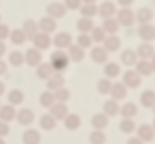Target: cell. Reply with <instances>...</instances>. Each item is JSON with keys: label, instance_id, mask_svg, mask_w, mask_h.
Listing matches in <instances>:
<instances>
[{"label": "cell", "instance_id": "obj_1", "mask_svg": "<svg viewBox=\"0 0 155 144\" xmlns=\"http://www.w3.org/2000/svg\"><path fill=\"white\" fill-rule=\"evenodd\" d=\"M49 64L52 66V69L55 72H61L69 65V57H68V52H65L64 49H57L51 54V59H49Z\"/></svg>", "mask_w": 155, "mask_h": 144}, {"label": "cell", "instance_id": "obj_2", "mask_svg": "<svg viewBox=\"0 0 155 144\" xmlns=\"http://www.w3.org/2000/svg\"><path fill=\"white\" fill-rule=\"evenodd\" d=\"M117 21L120 25H124V27H131V25L134 24L135 21V13L131 10L130 7H123L120 8L117 13Z\"/></svg>", "mask_w": 155, "mask_h": 144}, {"label": "cell", "instance_id": "obj_3", "mask_svg": "<svg viewBox=\"0 0 155 144\" xmlns=\"http://www.w3.org/2000/svg\"><path fill=\"white\" fill-rule=\"evenodd\" d=\"M45 12H47V16L52 17L55 20L58 18H62V17H65L66 14V7L64 3H59V2H54V3H49L45 8Z\"/></svg>", "mask_w": 155, "mask_h": 144}, {"label": "cell", "instance_id": "obj_4", "mask_svg": "<svg viewBox=\"0 0 155 144\" xmlns=\"http://www.w3.org/2000/svg\"><path fill=\"white\" fill-rule=\"evenodd\" d=\"M52 44L57 47V49H68L72 45V35L65 31L57 33L55 37L52 38Z\"/></svg>", "mask_w": 155, "mask_h": 144}, {"label": "cell", "instance_id": "obj_5", "mask_svg": "<svg viewBox=\"0 0 155 144\" xmlns=\"http://www.w3.org/2000/svg\"><path fill=\"white\" fill-rule=\"evenodd\" d=\"M24 62L28 66H38L42 62V54L37 48H28L24 54Z\"/></svg>", "mask_w": 155, "mask_h": 144}, {"label": "cell", "instance_id": "obj_6", "mask_svg": "<svg viewBox=\"0 0 155 144\" xmlns=\"http://www.w3.org/2000/svg\"><path fill=\"white\" fill-rule=\"evenodd\" d=\"M117 13V8H116V4L110 0H104L103 3H100V6H97V14L102 17L103 20L104 18H110V17H114V14Z\"/></svg>", "mask_w": 155, "mask_h": 144}, {"label": "cell", "instance_id": "obj_7", "mask_svg": "<svg viewBox=\"0 0 155 144\" xmlns=\"http://www.w3.org/2000/svg\"><path fill=\"white\" fill-rule=\"evenodd\" d=\"M17 122L21 124V126H31L35 120V115L34 112L28 107H23L20 110L17 112V116H16Z\"/></svg>", "mask_w": 155, "mask_h": 144}, {"label": "cell", "instance_id": "obj_8", "mask_svg": "<svg viewBox=\"0 0 155 144\" xmlns=\"http://www.w3.org/2000/svg\"><path fill=\"white\" fill-rule=\"evenodd\" d=\"M38 28H40L41 33H45V34L55 33V30H57V20L49 16H44L38 21Z\"/></svg>", "mask_w": 155, "mask_h": 144}, {"label": "cell", "instance_id": "obj_9", "mask_svg": "<svg viewBox=\"0 0 155 144\" xmlns=\"http://www.w3.org/2000/svg\"><path fill=\"white\" fill-rule=\"evenodd\" d=\"M33 44H34V48L40 49V51H44V49H48L52 44V38L49 37V34H45V33H38L33 40Z\"/></svg>", "mask_w": 155, "mask_h": 144}, {"label": "cell", "instance_id": "obj_10", "mask_svg": "<svg viewBox=\"0 0 155 144\" xmlns=\"http://www.w3.org/2000/svg\"><path fill=\"white\" fill-rule=\"evenodd\" d=\"M23 31L25 34V38L30 40V41H33L34 37L40 33V28H38V23L35 20H25L23 23Z\"/></svg>", "mask_w": 155, "mask_h": 144}, {"label": "cell", "instance_id": "obj_11", "mask_svg": "<svg viewBox=\"0 0 155 144\" xmlns=\"http://www.w3.org/2000/svg\"><path fill=\"white\" fill-rule=\"evenodd\" d=\"M90 58L96 64H106L107 59H109V52L102 45H96L90 51Z\"/></svg>", "mask_w": 155, "mask_h": 144}, {"label": "cell", "instance_id": "obj_12", "mask_svg": "<svg viewBox=\"0 0 155 144\" xmlns=\"http://www.w3.org/2000/svg\"><path fill=\"white\" fill-rule=\"evenodd\" d=\"M123 83L126 85V88H131V89L137 88L141 83V78H140L138 72H135V71H127V72H124V75H123Z\"/></svg>", "mask_w": 155, "mask_h": 144}, {"label": "cell", "instance_id": "obj_13", "mask_svg": "<svg viewBox=\"0 0 155 144\" xmlns=\"http://www.w3.org/2000/svg\"><path fill=\"white\" fill-rule=\"evenodd\" d=\"M49 113L55 117V120H64L66 116L69 115V109L66 106V103H61V102H57L54 105L51 109H49Z\"/></svg>", "mask_w": 155, "mask_h": 144}, {"label": "cell", "instance_id": "obj_14", "mask_svg": "<svg viewBox=\"0 0 155 144\" xmlns=\"http://www.w3.org/2000/svg\"><path fill=\"white\" fill-rule=\"evenodd\" d=\"M120 47H121V41L116 34L107 35L106 40L103 41V48L106 49L107 52H116V51L120 49Z\"/></svg>", "mask_w": 155, "mask_h": 144}, {"label": "cell", "instance_id": "obj_15", "mask_svg": "<svg viewBox=\"0 0 155 144\" xmlns=\"http://www.w3.org/2000/svg\"><path fill=\"white\" fill-rule=\"evenodd\" d=\"M68 57H69V61L72 62H82L86 57L85 49L81 48L78 44H72L68 48Z\"/></svg>", "mask_w": 155, "mask_h": 144}, {"label": "cell", "instance_id": "obj_16", "mask_svg": "<svg viewBox=\"0 0 155 144\" xmlns=\"http://www.w3.org/2000/svg\"><path fill=\"white\" fill-rule=\"evenodd\" d=\"M64 85H65V78L62 76L61 72H55V74L47 81V88H48V91H51V92H55L57 89L64 86Z\"/></svg>", "mask_w": 155, "mask_h": 144}, {"label": "cell", "instance_id": "obj_17", "mask_svg": "<svg viewBox=\"0 0 155 144\" xmlns=\"http://www.w3.org/2000/svg\"><path fill=\"white\" fill-rule=\"evenodd\" d=\"M41 133L37 129H27L23 133V144H40Z\"/></svg>", "mask_w": 155, "mask_h": 144}, {"label": "cell", "instance_id": "obj_18", "mask_svg": "<svg viewBox=\"0 0 155 144\" xmlns=\"http://www.w3.org/2000/svg\"><path fill=\"white\" fill-rule=\"evenodd\" d=\"M17 116V110L16 107L12 106V105H3V106L0 107V120L2 122H13V120L16 119Z\"/></svg>", "mask_w": 155, "mask_h": 144}, {"label": "cell", "instance_id": "obj_19", "mask_svg": "<svg viewBox=\"0 0 155 144\" xmlns=\"http://www.w3.org/2000/svg\"><path fill=\"white\" fill-rule=\"evenodd\" d=\"M40 127L42 129V130H45V132H51V130H54V129L57 127V120H55V117H54L51 113H45V115H42L40 117Z\"/></svg>", "mask_w": 155, "mask_h": 144}, {"label": "cell", "instance_id": "obj_20", "mask_svg": "<svg viewBox=\"0 0 155 144\" xmlns=\"http://www.w3.org/2000/svg\"><path fill=\"white\" fill-rule=\"evenodd\" d=\"M54 74H55V71L52 69L49 62H41L37 66V76L40 79H42V81H48Z\"/></svg>", "mask_w": 155, "mask_h": 144}, {"label": "cell", "instance_id": "obj_21", "mask_svg": "<svg viewBox=\"0 0 155 144\" xmlns=\"http://www.w3.org/2000/svg\"><path fill=\"white\" fill-rule=\"evenodd\" d=\"M103 113L107 116V117H114L120 113V106H118L117 100L114 99H109L104 102L103 105Z\"/></svg>", "mask_w": 155, "mask_h": 144}, {"label": "cell", "instance_id": "obj_22", "mask_svg": "<svg viewBox=\"0 0 155 144\" xmlns=\"http://www.w3.org/2000/svg\"><path fill=\"white\" fill-rule=\"evenodd\" d=\"M64 124H65V127L68 129V130L75 132V130H78V129L81 127L82 120H81V117H79V115H76V113H69V115L64 119Z\"/></svg>", "mask_w": 155, "mask_h": 144}, {"label": "cell", "instance_id": "obj_23", "mask_svg": "<svg viewBox=\"0 0 155 144\" xmlns=\"http://www.w3.org/2000/svg\"><path fill=\"white\" fill-rule=\"evenodd\" d=\"M110 96H111V99H114V100H117V102H118V100H123V99L127 96V88H126V85H124L123 82L113 83Z\"/></svg>", "mask_w": 155, "mask_h": 144}, {"label": "cell", "instance_id": "obj_24", "mask_svg": "<svg viewBox=\"0 0 155 144\" xmlns=\"http://www.w3.org/2000/svg\"><path fill=\"white\" fill-rule=\"evenodd\" d=\"M90 124H92V127L94 130H103V129L107 127V124H109V117H107L104 113H97V115H94L90 120Z\"/></svg>", "mask_w": 155, "mask_h": 144}, {"label": "cell", "instance_id": "obj_25", "mask_svg": "<svg viewBox=\"0 0 155 144\" xmlns=\"http://www.w3.org/2000/svg\"><path fill=\"white\" fill-rule=\"evenodd\" d=\"M7 100L8 105L12 106H18L21 103L24 102V92L20 91V89H12V91L7 93Z\"/></svg>", "mask_w": 155, "mask_h": 144}, {"label": "cell", "instance_id": "obj_26", "mask_svg": "<svg viewBox=\"0 0 155 144\" xmlns=\"http://www.w3.org/2000/svg\"><path fill=\"white\" fill-rule=\"evenodd\" d=\"M93 27H94L93 20L92 18H86V17H81L76 23V28L81 34H90Z\"/></svg>", "mask_w": 155, "mask_h": 144}, {"label": "cell", "instance_id": "obj_27", "mask_svg": "<svg viewBox=\"0 0 155 144\" xmlns=\"http://www.w3.org/2000/svg\"><path fill=\"white\" fill-rule=\"evenodd\" d=\"M103 30L106 31V34L111 35V34H116L120 28V24H118V21L116 17H110V18H104L103 20Z\"/></svg>", "mask_w": 155, "mask_h": 144}, {"label": "cell", "instance_id": "obj_28", "mask_svg": "<svg viewBox=\"0 0 155 144\" xmlns=\"http://www.w3.org/2000/svg\"><path fill=\"white\" fill-rule=\"evenodd\" d=\"M57 103V100H55V95H54V92L51 91H47L42 92L40 96V105L42 107H45V109H51V107L54 106Z\"/></svg>", "mask_w": 155, "mask_h": 144}, {"label": "cell", "instance_id": "obj_29", "mask_svg": "<svg viewBox=\"0 0 155 144\" xmlns=\"http://www.w3.org/2000/svg\"><path fill=\"white\" fill-rule=\"evenodd\" d=\"M121 69H120V65H118L117 62H106L104 64V75H106V78L109 79H114L117 78L118 75H120Z\"/></svg>", "mask_w": 155, "mask_h": 144}, {"label": "cell", "instance_id": "obj_30", "mask_svg": "<svg viewBox=\"0 0 155 144\" xmlns=\"http://www.w3.org/2000/svg\"><path fill=\"white\" fill-rule=\"evenodd\" d=\"M120 115L124 119H131V117H134L137 115V106L131 102L124 103L123 106H120Z\"/></svg>", "mask_w": 155, "mask_h": 144}, {"label": "cell", "instance_id": "obj_31", "mask_svg": "<svg viewBox=\"0 0 155 144\" xmlns=\"http://www.w3.org/2000/svg\"><path fill=\"white\" fill-rule=\"evenodd\" d=\"M10 41H12L13 45H23L25 42V34L24 31H23V28H16L13 30L12 33H10Z\"/></svg>", "mask_w": 155, "mask_h": 144}, {"label": "cell", "instance_id": "obj_32", "mask_svg": "<svg viewBox=\"0 0 155 144\" xmlns=\"http://www.w3.org/2000/svg\"><path fill=\"white\" fill-rule=\"evenodd\" d=\"M138 35L144 41H150V40L155 38V28L150 24H143L138 28Z\"/></svg>", "mask_w": 155, "mask_h": 144}, {"label": "cell", "instance_id": "obj_33", "mask_svg": "<svg viewBox=\"0 0 155 144\" xmlns=\"http://www.w3.org/2000/svg\"><path fill=\"white\" fill-rule=\"evenodd\" d=\"M79 10H81V16L86 17V18H93L94 16H97V6H96V3L82 4Z\"/></svg>", "mask_w": 155, "mask_h": 144}, {"label": "cell", "instance_id": "obj_34", "mask_svg": "<svg viewBox=\"0 0 155 144\" xmlns=\"http://www.w3.org/2000/svg\"><path fill=\"white\" fill-rule=\"evenodd\" d=\"M111 88H113V82L109 78H102L97 82V92L100 95H110Z\"/></svg>", "mask_w": 155, "mask_h": 144}, {"label": "cell", "instance_id": "obj_35", "mask_svg": "<svg viewBox=\"0 0 155 144\" xmlns=\"http://www.w3.org/2000/svg\"><path fill=\"white\" fill-rule=\"evenodd\" d=\"M8 64L13 66H21L24 64V54L21 52V51H13V52L8 54Z\"/></svg>", "mask_w": 155, "mask_h": 144}, {"label": "cell", "instance_id": "obj_36", "mask_svg": "<svg viewBox=\"0 0 155 144\" xmlns=\"http://www.w3.org/2000/svg\"><path fill=\"white\" fill-rule=\"evenodd\" d=\"M151 18H152V12L147 7L140 8L138 12H137V14H135V20L138 21V23H141V24H148V21L151 20Z\"/></svg>", "mask_w": 155, "mask_h": 144}, {"label": "cell", "instance_id": "obj_37", "mask_svg": "<svg viewBox=\"0 0 155 144\" xmlns=\"http://www.w3.org/2000/svg\"><path fill=\"white\" fill-rule=\"evenodd\" d=\"M135 61H137V54L133 51V49H124L121 54V62L127 66L134 65Z\"/></svg>", "mask_w": 155, "mask_h": 144}, {"label": "cell", "instance_id": "obj_38", "mask_svg": "<svg viewBox=\"0 0 155 144\" xmlns=\"http://www.w3.org/2000/svg\"><path fill=\"white\" fill-rule=\"evenodd\" d=\"M54 95H55V100H57V102H61V103H66L71 99V92H69V89L65 86L57 89V91L54 92Z\"/></svg>", "mask_w": 155, "mask_h": 144}, {"label": "cell", "instance_id": "obj_39", "mask_svg": "<svg viewBox=\"0 0 155 144\" xmlns=\"http://www.w3.org/2000/svg\"><path fill=\"white\" fill-rule=\"evenodd\" d=\"M90 37L93 40V42H99L102 44L104 40H106V31L103 30V27H93V30L90 31Z\"/></svg>", "mask_w": 155, "mask_h": 144}, {"label": "cell", "instance_id": "obj_40", "mask_svg": "<svg viewBox=\"0 0 155 144\" xmlns=\"http://www.w3.org/2000/svg\"><path fill=\"white\" fill-rule=\"evenodd\" d=\"M106 140V134L103 133V130H93L89 136L90 144H104Z\"/></svg>", "mask_w": 155, "mask_h": 144}, {"label": "cell", "instance_id": "obj_41", "mask_svg": "<svg viewBox=\"0 0 155 144\" xmlns=\"http://www.w3.org/2000/svg\"><path fill=\"white\" fill-rule=\"evenodd\" d=\"M76 44L81 48L83 49H87L92 47V44H93V40H92V37H90V34H79L76 38Z\"/></svg>", "mask_w": 155, "mask_h": 144}, {"label": "cell", "instance_id": "obj_42", "mask_svg": "<svg viewBox=\"0 0 155 144\" xmlns=\"http://www.w3.org/2000/svg\"><path fill=\"white\" fill-rule=\"evenodd\" d=\"M134 129H135V124L131 119H123L121 120V123H120V130H121L123 133L130 134V133L134 132Z\"/></svg>", "mask_w": 155, "mask_h": 144}, {"label": "cell", "instance_id": "obj_43", "mask_svg": "<svg viewBox=\"0 0 155 144\" xmlns=\"http://www.w3.org/2000/svg\"><path fill=\"white\" fill-rule=\"evenodd\" d=\"M138 137H140V140H152L154 133H152L150 126H141L138 129Z\"/></svg>", "mask_w": 155, "mask_h": 144}, {"label": "cell", "instance_id": "obj_44", "mask_svg": "<svg viewBox=\"0 0 155 144\" xmlns=\"http://www.w3.org/2000/svg\"><path fill=\"white\" fill-rule=\"evenodd\" d=\"M155 102V95H154V92H144L143 96H141V103H143L144 106H152Z\"/></svg>", "mask_w": 155, "mask_h": 144}, {"label": "cell", "instance_id": "obj_45", "mask_svg": "<svg viewBox=\"0 0 155 144\" xmlns=\"http://www.w3.org/2000/svg\"><path fill=\"white\" fill-rule=\"evenodd\" d=\"M138 55L143 58H148L152 55V47L147 45V44H143V45L138 47Z\"/></svg>", "mask_w": 155, "mask_h": 144}, {"label": "cell", "instance_id": "obj_46", "mask_svg": "<svg viewBox=\"0 0 155 144\" xmlns=\"http://www.w3.org/2000/svg\"><path fill=\"white\" fill-rule=\"evenodd\" d=\"M66 10H79L82 6V0H64Z\"/></svg>", "mask_w": 155, "mask_h": 144}, {"label": "cell", "instance_id": "obj_47", "mask_svg": "<svg viewBox=\"0 0 155 144\" xmlns=\"http://www.w3.org/2000/svg\"><path fill=\"white\" fill-rule=\"evenodd\" d=\"M137 71L138 74H143V75H148L151 72V64H148L145 61H141L137 64Z\"/></svg>", "mask_w": 155, "mask_h": 144}, {"label": "cell", "instance_id": "obj_48", "mask_svg": "<svg viewBox=\"0 0 155 144\" xmlns=\"http://www.w3.org/2000/svg\"><path fill=\"white\" fill-rule=\"evenodd\" d=\"M10 33H12V30L8 28V25L0 23V41L7 40V38L10 37Z\"/></svg>", "mask_w": 155, "mask_h": 144}, {"label": "cell", "instance_id": "obj_49", "mask_svg": "<svg viewBox=\"0 0 155 144\" xmlns=\"http://www.w3.org/2000/svg\"><path fill=\"white\" fill-rule=\"evenodd\" d=\"M10 133V126H8V123H6V122H2L0 120V137H6Z\"/></svg>", "mask_w": 155, "mask_h": 144}, {"label": "cell", "instance_id": "obj_50", "mask_svg": "<svg viewBox=\"0 0 155 144\" xmlns=\"http://www.w3.org/2000/svg\"><path fill=\"white\" fill-rule=\"evenodd\" d=\"M7 68H8L7 62L4 61L3 58H0V76H2V75H4L6 72H7Z\"/></svg>", "mask_w": 155, "mask_h": 144}, {"label": "cell", "instance_id": "obj_51", "mask_svg": "<svg viewBox=\"0 0 155 144\" xmlns=\"http://www.w3.org/2000/svg\"><path fill=\"white\" fill-rule=\"evenodd\" d=\"M117 3L121 6V7H130L131 4L134 3V0H117Z\"/></svg>", "mask_w": 155, "mask_h": 144}, {"label": "cell", "instance_id": "obj_52", "mask_svg": "<svg viewBox=\"0 0 155 144\" xmlns=\"http://www.w3.org/2000/svg\"><path fill=\"white\" fill-rule=\"evenodd\" d=\"M6 51H7V47H6L4 41H0V58H3V55L6 54Z\"/></svg>", "mask_w": 155, "mask_h": 144}, {"label": "cell", "instance_id": "obj_53", "mask_svg": "<svg viewBox=\"0 0 155 144\" xmlns=\"http://www.w3.org/2000/svg\"><path fill=\"white\" fill-rule=\"evenodd\" d=\"M127 144H143V141L140 140L138 137H133V139H130L127 141Z\"/></svg>", "mask_w": 155, "mask_h": 144}, {"label": "cell", "instance_id": "obj_54", "mask_svg": "<svg viewBox=\"0 0 155 144\" xmlns=\"http://www.w3.org/2000/svg\"><path fill=\"white\" fill-rule=\"evenodd\" d=\"M4 93H6V85L0 81V96H3Z\"/></svg>", "mask_w": 155, "mask_h": 144}, {"label": "cell", "instance_id": "obj_55", "mask_svg": "<svg viewBox=\"0 0 155 144\" xmlns=\"http://www.w3.org/2000/svg\"><path fill=\"white\" fill-rule=\"evenodd\" d=\"M97 0H82V3L83 4H93V3H96Z\"/></svg>", "mask_w": 155, "mask_h": 144}, {"label": "cell", "instance_id": "obj_56", "mask_svg": "<svg viewBox=\"0 0 155 144\" xmlns=\"http://www.w3.org/2000/svg\"><path fill=\"white\" fill-rule=\"evenodd\" d=\"M0 144H6V141H4L3 137H0Z\"/></svg>", "mask_w": 155, "mask_h": 144}, {"label": "cell", "instance_id": "obj_57", "mask_svg": "<svg viewBox=\"0 0 155 144\" xmlns=\"http://www.w3.org/2000/svg\"><path fill=\"white\" fill-rule=\"evenodd\" d=\"M152 65H154V68H155V58H154V62H152Z\"/></svg>", "mask_w": 155, "mask_h": 144}, {"label": "cell", "instance_id": "obj_58", "mask_svg": "<svg viewBox=\"0 0 155 144\" xmlns=\"http://www.w3.org/2000/svg\"><path fill=\"white\" fill-rule=\"evenodd\" d=\"M0 23H2V17H0Z\"/></svg>", "mask_w": 155, "mask_h": 144}, {"label": "cell", "instance_id": "obj_59", "mask_svg": "<svg viewBox=\"0 0 155 144\" xmlns=\"http://www.w3.org/2000/svg\"><path fill=\"white\" fill-rule=\"evenodd\" d=\"M0 107H2V105H0Z\"/></svg>", "mask_w": 155, "mask_h": 144}]
</instances>
